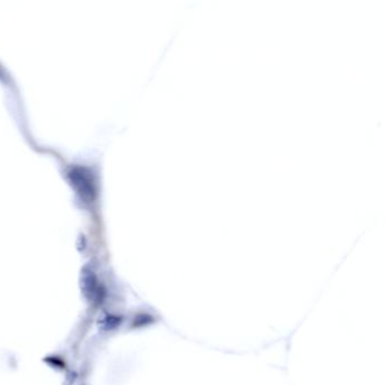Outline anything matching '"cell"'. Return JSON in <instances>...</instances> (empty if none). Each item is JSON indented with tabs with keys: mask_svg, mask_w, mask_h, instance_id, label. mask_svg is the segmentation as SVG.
Wrapping results in <instances>:
<instances>
[{
	"mask_svg": "<svg viewBox=\"0 0 385 385\" xmlns=\"http://www.w3.org/2000/svg\"><path fill=\"white\" fill-rule=\"evenodd\" d=\"M67 180L84 202L92 203L98 196V180L87 167L74 166L67 171Z\"/></svg>",
	"mask_w": 385,
	"mask_h": 385,
	"instance_id": "6da1fadb",
	"label": "cell"
},
{
	"mask_svg": "<svg viewBox=\"0 0 385 385\" xmlns=\"http://www.w3.org/2000/svg\"><path fill=\"white\" fill-rule=\"evenodd\" d=\"M0 83L8 86V87H14L15 86V80L13 78L12 72H9L7 67L4 65L1 59H0Z\"/></svg>",
	"mask_w": 385,
	"mask_h": 385,
	"instance_id": "3957f363",
	"label": "cell"
},
{
	"mask_svg": "<svg viewBox=\"0 0 385 385\" xmlns=\"http://www.w3.org/2000/svg\"><path fill=\"white\" fill-rule=\"evenodd\" d=\"M81 290L86 297H95L100 293V284L98 277L89 269H84L81 273Z\"/></svg>",
	"mask_w": 385,
	"mask_h": 385,
	"instance_id": "7a4b0ae2",
	"label": "cell"
}]
</instances>
